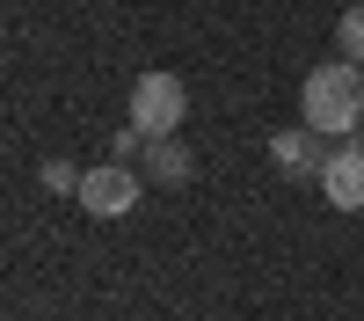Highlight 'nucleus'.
Wrapping results in <instances>:
<instances>
[{
	"instance_id": "nucleus-1",
	"label": "nucleus",
	"mask_w": 364,
	"mask_h": 321,
	"mask_svg": "<svg viewBox=\"0 0 364 321\" xmlns=\"http://www.w3.org/2000/svg\"><path fill=\"white\" fill-rule=\"evenodd\" d=\"M299 117H306L314 139H350L357 117H364V66H350V58L314 66L306 88H299Z\"/></svg>"
},
{
	"instance_id": "nucleus-2",
	"label": "nucleus",
	"mask_w": 364,
	"mask_h": 321,
	"mask_svg": "<svg viewBox=\"0 0 364 321\" xmlns=\"http://www.w3.org/2000/svg\"><path fill=\"white\" fill-rule=\"evenodd\" d=\"M182 117H190V88H182L175 73H139V88H132V132L175 139Z\"/></svg>"
},
{
	"instance_id": "nucleus-3",
	"label": "nucleus",
	"mask_w": 364,
	"mask_h": 321,
	"mask_svg": "<svg viewBox=\"0 0 364 321\" xmlns=\"http://www.w3.org/2000/svg\"><path fill=\"white\" fill-rule=\"evenodd\" d=\"M73 197H80V212H87V219H124L132 204H139V175H132L124 161H102V168H87V175H80V190H73Z\"/></svg>"
},
{
	"instance_id": "nucleus-4",
	"label": "nucleus",
	"mask_w": 364,
	"mask_h": 321,
	"mask_svg": "<svg viewBox=\"0 0 364 321\" xmlns=\"http://www.w3.org/2000/svg\"><path fill=\"white\" fill-rule=\"evenodd\" d=\"M321 197L336 204V212H364V139L357 132L321 161Z\"/></svg>"
},
{
	"instance_id": "nucleus-5",
	"label": "nucleus",
	"mask_w": 364,
	"mask_h": 321,
	"mask_svg": "<svg viewBox=\"0 0 364 321\" xmlns=\"http://www.w3.org/2000/svg\"><path fill=\"white\" fill-rule=\"evenodd\" d=\"M269 161H277V175H299V183H306V175H321V139L306 132V125H299V132H277V139H269Z\"/></svg>"
},
{
	"instance_id": "nucleus-6",
	"label": "nucleus",
	"mask_w": 364,
	"mask_h": 321,
	"mask_svg": "<svg viewBox=\"0 0 364 321\" xmlns=\"http://www.w3.org/2000/svg\"><path fill=\"white\" fill-rule=\"evenodd\" d=\"M190 146H175V139H146V175L154 183H190Z\"/></svg>"
},
{
	"instance_id": "nucleus-7",
	"label": "nucleus",
	"mask_w": 364,
	"mask_h": 321,
	"mask_svg": "<svg viewBox=\"0 0 364 321\" xmlns=\"http://www.w3.org/2000/svg\"><path fill=\"white\" fill-rule=\"evenodd\" d=\"M336 44H343V58H350V66H364V0H357V8H343Z\"/></svg>"
},
{
	"instance_id": "nucleus-8",
	"label": "nucleus",
	"mask_w": 364,
	"mask_h": 321,
	"mask_svg": "<svg viewBox=\"0 0 364 321\" xmlns=\"http://www.w3.org/2000/svg\"><path fill=\"white\" fill-rule=\"evenodd\" d=\"M44 190H80V168L73 161H44Z\"/></svg>"
}]
</instances>
